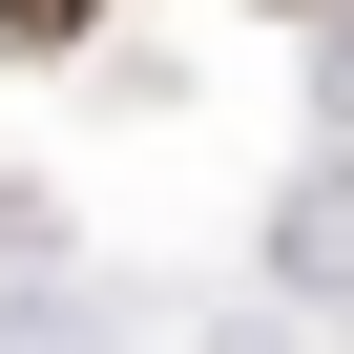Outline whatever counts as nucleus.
Wrapping results in <instances>:
<instances>
[{
    "label": "nucleus",
    "instance_id": "f257e3e1",
    "mask_svg": "<svg viewBox=\"0 0 354 354\" xmlns=\"http://www.w3.org/2000/svg\"><path fill=\"white\" fill-rule=\"evenodd\" d=\"M63 21H104V0H0V42H63Z\"/></svg>",
    "mask_w": 354,
    "mask_h": 354
}]
</instances>
